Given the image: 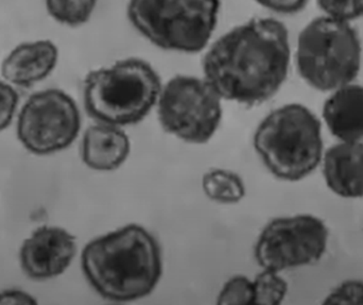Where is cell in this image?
Wrapping results in <instances>:
<instances>
[{
  "label": "cell",
  "mask_w": 363,
  "mask_h": 305,
  "mask_svg": "<svg viewBox=\"0 0 363 305\" xmlns=\"http://www.w3.org/2000/svg\"><path fill=\"white\" fill-rule=\"evenodd\" d=\"M289 30L277 18H253L220 36L205 53V80L222 99L256 106L271 99L287 79Z\"/></svg>",
  "instance_id": "obj_1"
},
{
  "label": "cell",
  "mask_w": 363,
  "mask_h": 305,
  "mask_svg": "<svg viewBox=\"0 0 363 305\" xmlns=\"http://www.w3.org/2000/svg\"><path fill=\"white\" fill-rule=\"evenodd\" d=\"M81 266L91 287L115 302L150 295L163 272L159 243L134 223L89 242L83 249Z\"/></svg>",
  "instance_id": "obj_2"
},
{
  "label": "cell",
  "mask_w": 363,
  "mask_h": 305,
  "mask_svg": "<svg viewBox=\"0 0 363 305\" xmlns=\"http://www.w3.org/2000/svg\"><path fill=\"white\" fill-rule=\"evenodd\" d=\"M161 92L155 68L144 60L130 57L89 72L83 84V102L94 121L123 127L144 121Z\"/></svg>",
  "instance_id": "obj_3"
},
{
  "label": "cell",
  "mask_w": 363,
  "mask_h": 305,
  "mask_svg": "<svg viewBox=\"0 0 363 305\" xmlns=\"http://www.w3.org/2000/svg\"><path fill=\"white\" fill-rule=\"evenodd\" d=\"M254 147L273 176L289 182L302 180L321 163V121L303 104H286L260 123Z\"/></svg>",
  "instance_id": "obj_4"
},
{
  "label": "cell",
  "mask_w": 363,
  "mask_h": 305,
  "mask_svg": "<svg viewBox=\"0 0 363 305\" xmlns=\"http://www.w3.org/2000/svg\"><path fill=\"white\" fill-rule=\"evenodd\" d=\"M362 40L354 23L321 14L298 36L296 64L313 89L333 92L353 83L362 70Z\"/></svg>",
  "instance_id": "obj_5"
},
{
  "label": "cell",
  "mask_w": 363,
  "mask_h": 305,
  "mask_svg": "<svg viewBox=\"0 0 363 305\" xmlns=\"http://www.w3.org/2000/svg\"><path fill=\"white\" fill-rule=\"evenodd\" d=\"M220 6V0H130L127 15L134 29L155 46L196 53L211 40Z\"/></svg>",
  "instance_id": "obj_6"
},
{
  "label": "cell",
  "mask_w": 363,
  "mask_h": 305,
  "mask_svg": "<svg viewBox=\"0 0 363 305\" xmlns=\"http://www.w3.org/2000/svg\"><path fill=\"white\" fill-rule=\"evenodd\" d=\"M221 99L205 79L174 77L162 89L157 101L160 123L184 142L204 144L219 127Z\"/></svg>",
  "instance_id": "obj_7"
},
{
  "label": "cell",
  "mask_w": 363,
  "mask_h": 305,
  "mask_svg": "<svg viewBox=\"0 0 363 305\" xmlns=\"http://www.w3.org/2000/svg\"><path fill=\"white\" fill-rule=\"evenodd\" d=\"M81 115L76 101L59 89L36 92L28 98L17 121V138L36 155L68 148L80 132Z\"/></svg>",
  "instance_id": "obj_8"
},
{
  "label": "cell",
  "mask_w": 363,
  "mask_h": 305,
  "mask_svg": "<svg viewBox=\"0 0 363 305\" xmlns=\"http://www.w3.org/2000/svg\"><path fill=\"white\" fill-rule=\"evenodd\" d=\"M328 235L324 221L313 215L273 219L256 243V262L264 270L277 272L311 265L325 253Z\"/></svg>",
  "instance_id": "obj_9"
},
{
  "label": "cell",
  "mask_w": 363,
  "mask_h": 305,
  "mask_svg": "<svg viewBox=\"0 0 363 305\" xmlns=\"http://www.w3.org/2000/svg\"><path fill=\"white\" fill-rule=\"evenodd\" d=\"M76 253L74 235L62 228L44 226L23 242L19 261L28 278L44 281L63 274Z\"/></svg>",
  "instance_id": "obj_10"
},
{
  "label": "cell",
  "mask_w": 363,
  "mask_h": 305,
  "mask_svg": "<svg viewBox=\"0 0 363 305\" xmlns=\"http://www.w3.org/2000/svg\"><path fill=\"white\" fill-rule=\"evenodd\" d=\"M59 62V48L47 38L23 42L4 57L1 74L6 82L30 89L50 76Z\"/></svg>",
  "instance_id": "obj_11"
},
{
  "label": "cell",
  "mask_w": 363,
  "mask_h": 305,
  "mask_svg": "<svg viewBox=\"0 0 363 305\" xmlns=\"http://www.w3.org/2000/svg\"><path fill=\"white\" fill-rule=\"evenodd\" d=\"M323 176L328 189L342 198L363 197V138L328 149Z\"/></svg>",
  "instance_id": "obj_12"
},
{
  "label": "cell",
  "mask_w": 363,
  "mask_h": 305,
  "mask_svg": "<svg viewBox=\"0 0 363 305\" xmlns=\"http://www.w3.org/2000/svg\"><path fill=\"white\" fill-rule=\"evenodd\" d=\"M323 119L335 138L352 142L363 138V87L350 83L333 91L323 106Z\"/></svg>",
  "instance_id": "obj_13"
},
{
  "label": "cell",
  "mask_w": 363,
  "mask_h": 305,
  "mask_svg": "<svg viewBox=\"0 0 363 305\" xmlns=\"http://www.w3.org/2000/svg\"><path fill=\"white\" fill-rule=\"evenodd\" d=\"M130 140L115 126H91L83 136L81 155L85 165L99 172L117 170L129 157Z\"/></svg>",
  "instance_id": "obj_14"
},
{
  "label": "cell",
  "mask_w": 363,
  "mask_h": 305,
  "mask_svg": "<svg viewBox=\"0 0 363 305\" xmlns=\"http://www.w3.org/2000/svg\"><path fill=\"white\" fill-rule=\"evenodd\" d=\"M205 195L219 204H237L245 197V187L240 176L224 170H213L203 177Z\"/></svg>",
  "instance_id": "obj_15"
},
{
  "label": "cell",
  "mask_w": 363,
  "mask_h": 305,
  "mask_svg": "<svg viewBox=\"0 0 363 305\" xmlns=\"http://www.w3.org/2000/svg\"><path fill=\"white\" fill-rule=\"evenodd\" d=\"M49 16L67 27H80L91 19L98 0H44Z\"/></svg>",
  "instance_id": "obj_16"
},
{
  "label": "cell",
  "mask_w": 363,
  "mask_h": 305,
  "mask_svg": "<svg viewBox=\"0 0 363 305\" xmlns=\"http://www.w3.org/2000/svg\"><path fill=\"white\" fill-rule=\"evenodd\" d=\"M254 304L277 305L285 299L288 284L279 272L264 270L253 282Z\"/></svg>",
  "instance_id": "obj_17"
},
{
  "label": "cell",
  "mask_w": 363,
  "mask_h": 305,
  "mask_svg": "<svg viewBox=\"0 0 363 305\" xmlns=\"http://www.w3.org/2000/svg\"><path fill=\"white\" fill-rule=\"evenodd\" d=\"M220 305L254 304L253 282L247 277L236 276L230 279L224 285L218 297Z\"/></svg>",
  "instance_id": "obj_18"
},
{
  "label": "cell",
  "mask_w": 363,
  "mask_h": 305,
  "mask_svg": "<svg viewBox=\"0 0 363 305\" xmlns=\"http://www.w3.org/2000/svg\"><path fill=\"white\" fill-rule=\"evenodd\" d=\"M322 14L354 23L363 19V0H315Z\"/></svg>",
  "instance_id": "obj_19"
},
{
  "label": "cell",
  "mask_w": 363,
  "mask_h": 305,
  "mask_svg": "<svg viewBox=\"0 0 363 305\" xmlns=\"http://www.w3.org/2000/svg\"><path fill=\"white\" fill-rule=\"evenodd\" d=\"M18 104L16 89L6 80H0V132L10 127Z\"/></svg>",
  "instance_id": "obj_20"
},
{
  "label": "cell",
  "mask_w": 363,
  "mask_h": 305,
  "mask_svg": "<svg viewBox=\"0 0 363 305\" xmlns=\"http://www.w3.org/2000/svg\"><path fill=\"white\" fill-rule=\"evenodd\" d=\"M325 304H363V282L347 281L326 298Z\"/></svg>",
  "instance_id": "obj_21"
},
{
  "label": "cell",
  "mask_w": 363,
  "mask_h": 305,
  "mask_svg": "<svg viewBox=\"0 0 363 305\" xmlns=\"http://www.w3.org/2000/svg\"><path fill=\"white\" fill-rule=\"evenodd\" d=\"M271 12L281 15H296L304 11L311 0H255Z\"/></svg>",
  "instance_id": "obj_22"
},
{
  "label": "cell",
  "mask_w": 363,
  "mask_h": 305,
  "mask_svg": "<svg viewBox=\"0 0 363 305\" xmlns=\"http://www.w3.org/2000/svg\"><path fill=\"white\" fill-rule=\"evenodd\" d=\"M38 301L26 292L8 289L0 293V304H36Z\"/></svg>",
  "instance_id": "obj_23"
}]
</instances>
